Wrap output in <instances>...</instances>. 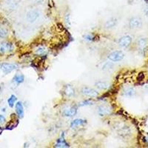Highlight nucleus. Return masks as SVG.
Segmentation results:
<instances>
[{
	"label": "nucleus",
	"mask_w": 148,
	"mask_h": 148,
	"mask_svg": "<svg viewBox=\"0 0 148 148\" xmlns=\"http://www.w3.org/2000/svg\"><path fill=\"white\" fill-rule=\"evenodd\" d=\"M125 58V53L121 51H115L108 55V59L113 62H121Z\"/></svg>",
	"instance_id": "1"
},
{
	"label": "nucleus",
	"mask_w": 148,
	"mask_h": 148,
	"mask_svg": "<svg viewBox=\"0 0 148 148\" xmlns=\"http://www.w3.org/2000/svg\"><path fill=\"white\" fill-rule=\"evenodd\" d=\"M39 16H40V13L39 10L33 9V10L27 11V13L26 14V20L29 23H34L38 20Z\"/></svg>",
	"instance_id": "2"
},
{
	"label": "nucleus",
	"mask_w": 148,
	"mask_h": 148,
	"mask_svg": "<svg viewBox=\"0 0 148 148\" xmlns=\"http://www.w3.org/2000/svg\"><path fill=\"white\" fill-rule=\"evenodd\" d=\"M143 25L142 19L138 16L132 17L129 21V27L133 30L141 28Z\"/></svg>",
	"instance_id": "3"
},
{
	"label": "nucleus",
	"mask_w": 148,
	"mask_h": 148,
	"mask_svg": "<svg viewBox=\"0 0 148 148\" xmlns=\"http://www.w3.org/2000/svg\"><path fill=\"white\" fill-rule=\"evenodd\" d=\"M132 42H133V37L130 35H125L123 36L119 39V45L121 47L126 48V47H129L131 45Z\"/></svg>",
	"instance_id": "4"
},
{
	"label": "nucleus",
	"mask_w": 148,
	"mask_h": 148,
	"mask_svg": "<svg viewBox=\"0 0 148 148\" xmlns=\"http://www.w3.org/2000/svg\"><path fill=\"white\" fill-rule=\"evenodd\" d=\"M0 68H1V70H2L4 73L8 74L16 69L17 65L14 64H10V63H3V64H1Z\"/></svg>",
	"instance_id": "5"
},
{
	"label": "nucleus",
	"mask_w": 148,
	"mask_h": 148,
	"mask_svg": "<svg viewBox=\"0 0 148 148\" xmlns=\"http://www.w3.org/2000/svg\"><path fill=\"white\" fill-rule=\"evenodd\" d=\"M82 93L84 96H90V97H96L99 95V92L96 90L88 88V87H84L82 89Z\"/></svg>",
	"instance_id": "6"
},
{
	"label": "nucleus",
	"mask_w": 148,
	"mask_h": 148,
	"mask_svg": "<svg viewBox=\"0 0 148 148\" xmlns=\"http://www.w3.org/2000/svg\"><path fill=\"white\" fill-rule=\"evenodd\" d=\"M97 112L98 114L102 117V116H105L110 114L111 108L109 106H107V105H101V106L98 108Z\"/></svg>",
	"instance_id": "7"
},
{
	"label": "nucleus",
	"mask_w": 148,
	"mask_h": 148,
	"mask_svg": "<svg viewBox=\"0 0 148 148\" xmlns=\"http://www.w3.org/2000/svg\"><path fill=\"white\" fill-rule=\"evenodd\" d=\"M13 50H14V46L10 42H4L0 45V52L1 53H5L10 52Z\"/></svg>",
	"instance_id": "8"
},
{
	"label": "nucleus",
	"mask_w": 148,
	"mask_h": 148,
	"mask_svg": "<svg viewBox=\"0 0 148 148\" xmlns=\"http://www.w3.org/2000/svg\"><path fill=\"white\" fill-rule=\"evenodd\" d=\"M147 45L148 40L146 37H139L138 40H137V46H138L139 51H145Z\"/></svg>",
	"instance_id": "9"
},
{
	"label": "nucleus",
	"mask_w": 148,
	"mask_h": 148,
	"mask_svg": "<svg viewBox=\"0 0 148 148\" xmlns=\"http://www.w3.org/2000/svg\"><path fill=\"white\" fill-rule=\"evenodd\" d=\"M76 113H77V108L71 107V108L64 110V111L63 112V115L67 117H72V116H75Z\"/></svg>",
	"instance_id": "10"
},
{
	"label": "nucleus",
	"mask_w": 148,
	"mask_h": 148,
	"mask_svg": "<svg viewBox=\"0 0 148 148\" xmlns=\"http://www.w3.org/2000/svg\"><path fill=\"white\" fill-rule=\"evenodd\" d=\"M16 112L17 115L19 118H23L24 114H25V112H24V107L23 104L20 101H18V102L16 104Z\"/></svg>",
	"instance_id": "11"
},
{
	"label": "nucleus",
	"mask_w": 148,
	"mask_h": 148,
	"mask_svg": "<svg viewBox=\"0 0 148 148\" xmlns=\"http://www.w3.org/2000/svg\"><path fill=\"white\" fill-rule=\"evenodd\" d=\"M117 23H118V20H117V18H115V17H112L108 20L105 23V27L108 29H110V28H113L114 27H116L117 25Z\"/></svg>",
	"instance_id": "12"
},
{
	"label": "nucleus",
	"mask_w": 148,
	"mask_h": 148,
	"mask_svg": "<svg viewBox=\"0 0 148 148\" xmlns=\"http://www.w3.org/2000/svg\"><path fill=\"white\" fill-rule=\"evenodd\" d=\"M95 85L97 88L100 90H107L110 87V84L107 82L104 81H98L95 83Z\"/></svg>",
	"instance_id": "13"
},
{
	"label": "nucleus",
	"mask_w": 148,
	"mask_h": 148,
	"mask_svg": "<svg viewBox=\"0 0 148 148\" xmlns=\"http://www.w3.org/2000/svg\"><path fill=\"white\" fill-rule=\"evenodd\" d=\"M136 94V90L133 88H127L123 91V96L125 97H132Z\"/></svg>",
	"instance_id": "14"
},
{
	"label": "nucleus",
	"mask_w": 148,
	"mask_h": 148,
	"mask_svg": "<svg viewBox=\"0 0 148 148\" xmlns=\"http://www.w3.org/2000/svg\"><path fill=\"white\" fill-rule=\"evenodd\" d=\"M87 123V121L84 119H76L73 120V121L71 122V127L74 128L78 126H81V125H84V124Z\"/></svg>",
	"instance_id": "15"
},
{
	"label": "nucleus",
	"mask_w": 148,
	"mask_h": 148,
	"mask_svg": "<svg viewBox=\"0 0 148 148\" xmlns=\"http://www.w3.org/2000/svg\"><path fill=\"white\" fill-rule=\"evenodd\" d=\"M64 91L66 96H68V97H72V96H73L74 93H75V90H74L73 88L70 84H67V85L65 86Z\"/></svg>",
	"instance_id": "16"
},
{
	"label": "nucleus",
	"mask_w": 148,
	"mask_h": 148,
	"mask_svg": "<svg viewBox=\"0 0 148 148\" xmlns=\"http://www.w3.org/2000/svg\"><path fill=\"white\" fill-rule=\"evenodd\" d=\"M55 147H69L70 145L66 142L64 138H61L57 140L55 145Z\"/></svg>",
	"instance_id": "17"
},
{
	"label": "nucleus",
	"mask_w": 148,
	"mask_h": 148,
	"mask_svg": "<svg viewBox=\"0 0 148 148\" xmlns=\"http://www.w3.org/2000/svg\"><path fill=\"white\" fill-rule=\"evenodd\" d=\"M24 80H25V76L22 74H16L13 78V82L16 84H21L23 82Z\"/></svg>",
	"instance_id": "18"
},
{
	"label": "nucleus",
	"mask_w": 148,
	"mask_h": 148,
	"mask_svg": "<svg viewBox=\"0 0 148 148\" xmlns=\"http://www.w3.org/2000/svg\"><path fill=\"white\" fill-rule=\"evenodd\" d=\"M16 99H17V98L16 96H14V95H11V96H10V97L9 98L8 100V105L10 107V108H13V107L14 106V104H15Z\"/></svg>",
	"instance_id": "19"
},
{
	"label": "nucleus",
	"mask_w": 148,
	"mask_h": 148,
	"mask_svg": "<svg viewBox=\"0 0 148 148\" xmlns=\"http://www.w3.org/2000/svg\"><path fill=\"white\" fill-rule=\"evenodd\" d=\"M113 67V64L112 62H108L105 64L103 65L102 70L103 71H110V69H112Z\"/></svg>",
	"instance_id": "20"
},
{
	"label": "nucleus",
	"mask_w": 148,
	"mask_h": 148,
	"mask_svg": "<svg viewBox=\"0 0 148 148\" xmlns=\"http://www.w3.org/2000/svg\"><path fill=\"white\" fill-rule=\"evenodd\" d=\"M8 32L6 29L0 27V37L1 38H5L8 36Z\"/></svg>",
	"instance_id": "21"
},
{
	"label": "nucleus",
	"mask_w": 148,
	"mask_h": 148,
	"mask_svg": "<svg viewBox=\"0 0 148 148\" xmlns=\"http://www.w3.org/2000/svg\"><path fill=\"white\" fill-rule=\"evenodd\" d=\"M91 104H93V101L92 100L88 99L80 103V106H88V105H91Z\"/></svg>",
	"instance_id": "22"
},
{
	"label": "nucleus",
	"mask_w": 148,
	"mask_h": 148,
	"mask_svg": "<svg viewBox=\"0 0 148 148\" xmlns=\"http://www.w3.org/2000/svg\"><path fill=\"white\" fill-rule=\"evenodd\" d=\"M45 52H46L45 48V47H40L37 49L36 54H38V55H43V54L45 53Z\"/></svg>",
	"instance_id": "23"
},
{
	"label": "nucleus",
	"mask_w": 148,
	"mask_h": 148,
	"mask_svg": "<svg viewBox=\"0 0 148 148\" xmlns=\"http://www.w3.org/2000/svg\"><path fill=\"white\" fill-rule=\"evenodd\" d=\"M65 22H66V25H67V26H71V18H70V14H66L65 16Z\"/></svg>",
	"instance_id": "24"
},
{
	"label": "nucleus",
	"mask_w": 148,
	"mask_h": 148,
	"mask_svg": "<svg viewBox=\"0 0 148 148\" xmlns=\"http://www.w3.org/2000/svg\"><path fill=\"white\" fill-rule=\"evenodd\" d=\"M84 39H86V40H88V41H92L93 40V36L92 35H90V34H88V35H85L84 36Z\"/></svg>",
	"instance_id": "25"
},
{
	"label": "nucleus",
	"mask_w": 148,
	"mask_h": 148,
	"mask_svg": "<svg viewBox=\"0 0 148 148\" xmlns=\"http://www.w3.org/2000/svg\"><path fill=\"white\" fill-rule=\"evenodd\" d=\"M4 121H5V117L3 115H0V122L2 123Z\"/></svg>",
	"instance_id": "26"
},
{
	"label": "nucleus",
	"mask_w": 148,
	"mask_h": 148,
	"mask_svg": "<svg viewBox=\"0 0 148 148\" xmlns=\"http://www.w3.org/2000/svg\"><path fill=\"white\" fill-rule=\"evenodd\" d=\"M144 12H145V14L148 16V5H147L146 7L145 8V9H144Z\"/></svg>",
	"instance_id": "27"
},
{
	"label": "nucleus",
	"mask_w": 148,
	"mask_h": 148,
	"mask_svg": "<svg viewBox=\"0 0 148 148\" xmlns=\"http://www.w3.org/2000/svg\"><path fill=\"white\" fill-rule=\"evenodd\" d=\"M2 111H4V112H5V108H3V109H2Z\"/></svg>",
	"instance_id": "28"
},
{
	"label": "nucleus",
	"mask_w": 148,
	"mask_h": 148,
	"mask_svg": "<svg viewBox=\"0 0 148 148\" xmlns=\"http://www.w3.org/2000/svg\"><path fill=\"white\" fill-rule=\"evenodd\" d=\"M0 67H1V64H0Z\"/></svg>",
	"instance_id": "29"
}]
</instances>
